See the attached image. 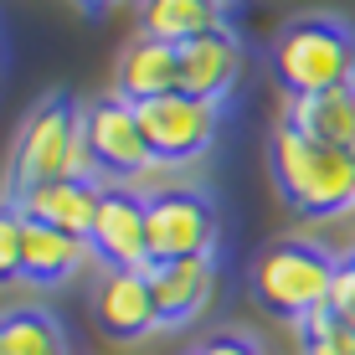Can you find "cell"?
Listing matches in <instances>:
<instances>
[{
    "label": "cell",
    "mask_w": 355,
    "mask_h": 355,
    "mask_svg": "<svg viewBox=\"0 0 355 355\" xmlns=\"http://www.w3.org/2000/svg\"><path fill=\"white\" fill-rule=\"evenodd\" d=\"M52 180H98L88 134H83V114L62 93L42 98L26 114L16 144H10V196L52 186Z\"/></svg>",
    "instance_id": "1"
},
{
    "label": "cell",
    "mask_w": 355,
    "mask_h": 355,
    "mask_svg": "<svg viewBox=\"0 0 355 355\" xmlns=\"http://www.w3.org/2000/svg\"><path fill=\"white\" fill-rule=\"evenodd\" d=\"M273 180L284 201L304 216H345L355 206V160L350 150L320 144L293 124L273 129Z\"/></svg>",
    "instance_id": "2"
},
{
    "label": "cell",
    "mask_w": 355,
    "mask_h": 355,
    "mask_svg": "<svg viewBox=\"0 0 355 355\" xmlns=\"http://www.w3.org/2000/svg\"><path fill=\"white\" fill-rule=\"evenodd\" d=\"M273 72L288 98L355 83V31L335 16H299L273 36Z\"/></svg>",
    "instance_id": "3"
},
{
    "label": "cell",
    "mask_w": 355,
    "mask_h": 355,
    "mask_svg": "<svg viewBox=\"0 0 355 355\" xmlns=\"http://www.w3.org/2000/svg\"><path fill=\"white\" fill-rule=\"evenodd\" d=\"M335 268H340V258L324 252L320 242H304V237L273 242V248L252 263V299H258L268 314H278V320L293 324L309 309L329 304Z\"/></svg>",
    "instance_id": "4"
},
{
    "label": "cell",
    "mask_w": 355,
    "mask_h": 355,
    "mask_svg": "<svg viewBox=\"0 0 355 355\" xmlns=\"http://www.w3.org/2000/svg\"><path fill=\"white\" fill-rule=\"evenodd\" d=\"M144 232H150V263L175 258H211L216 252V206L191 186H165L144 196Z\"/></svg>",
    "instance_id": "5"
},
{
    "label": "cell",
    "mask_w": 355,
    "mask_h": 355,
    "mask_svg": "<svg viewBox=\"0 0 355 355\" xmlns=\"http://www.w3.org/2000/svg\"><path fill=\"white\" fill-rule=\"evenodd\" d=\"M134 114H139L155 165L201 160L211 150L216 129H222V103H206V98H191V93H165V98H150V103H134Z\"/></svg>",
    "instance_id": "6"
},
{
    "label": "cell",
    "mask_w": 355,
    "mask_h": 355,
    "mask_svg": "<svg viewBox=\"0 0 355 355\" xmlns=\"http://www.w3.org/2000/svg\"><path fill=\"white\" fill-rule=\"evenodd\" d=\"M83 134H88V150H93V165L103 175V186H134L155 165L150 144H144V129H139V114L119 93H103L98 103L83 108Z\"/></svg>",
    "instance_id": "7"
},
{
    "label": "cell",
    "mask_w": 355,
    "mask_h": 355,
    "mask_svg": "<svg viewBox=\"0 0 355 355\" xmlns=\"http://www.w3.org/2000/svg\"><path fill=\"white\" fill-rule=\"evenodd\" d=\"M88 248L103 268H150V232H144V196L129 186H103Z\"/></svg>",
    "instance_id": "8"
},
{
    "label": "cell",
    "mask_w": 355,
    "mask_h": 355,
    "mask_svg": "<svg viewBox=\"0 0 355 355\" xmlns=\"http://www.w3.org/2000/svg\"><path fill=\"white\" fill-rule=\"evenodd\" d=\"M93 324L103 329L108 340L129 345V340H144L160 329V309H155V293L144 268H108L93 288Z\"/></svg>",
    "instance_id": "9"
},
{
    "label": "cell",
    "mask_w": 355,
    "mask_h": 355,
    "mask_svg": "<svg viewBox=\"0 0 355 355\" xmlns=\"http://www.w3.org/2000/svg\"><path fill=\"white\" fill-rule=\"evenodd\" d=\"M180 52V93L191 98H206V103H222V98L242 83V42L227 31H211V36H196V42L175 46Z\"/></svg>",
    "instance_id": "10"
},
{
    "label": "cell",
    "mask_w": 355,
    "mask_h": 355,
    "mask_svg": "<svg viewBox=\"0 0 355 355\" xmlns=\"http://www.w3.org/2000/svg\"><path fill=\"white\" fill-rule=\"evenodd\" d=\"M155 293L160 324H191L216 293V258H175V263H150L144 268Z\"/></svg>",
    "instance_id": "11"
},
{
    "label": "cell",
    "mask_w": 355,
    "mask_h": 355,
    "mask_svg": "<svg viewBox=\"0 0 355 355\" xmlns=\"http://www.w3.org/2000/svg\"><path fill=\"white\" fill-rule=\"evenodd\" d=\"M98 201H103V180H52V186L10 196V206H16L26 222L72 232V237H88V232H93Z\"/></svg>",
    "instance_id": "12"
},
{
    "label": "cell",
    "mask_w": 355,
    "mask_h": 355,
    "mask_svg": "<svg viewBox=\"0 0 355 355\" xmlns=\"http://www.w3.org/2000/svg\"><path fill=\"white\" fill-rule=\"evenodd\" d=\"M114 93L129 98V103L180 93V52L155 42V36H129L119 62H114Z\"/></svg>",
    "instance_id": "13"
},
{
    "label": "cell",
    "mask_w": 355,
    "mask_h": 355,
    "mask_svg": "<svg viewBox=\"0 0 355 355\" xmlns=\"http://www.w3.org/2000/svg\"><path fill=\"white\" fill-rule=\"evenodd\" d=\"M232 0H139V36L165 46H186L196 36L227 31Z\"/></svg>",
    "instance_id": "14"
},
{
    "label": "cell",
    "mask_w": 355,
    "mask_h": 355,
    "mask_svg": "<svg viewBox=\"0 0 355 355\" xmlns=\"http://www.w3.org/2000/svg\"><path fill=\"white\" fill-rule=\"evenodd\" d=\"M93 248L88 237H72V232L26 222V248H21V278L26 284H67L88 268Z\"/></svg>",
    "instance_id": "15"
},
{
    "label": "cell",
    "mask_w": 355,
    "mask_h": 355,
    "mask_svg": "<svg viewBox=\"0 0 355 355\" xmlns=\"http://www.w3.org/2000/svg\"><path fill=\"white\" fill-rule=\"evenodd\" d=\"M284 124H293L299 134H309V139H320V144L350 150L355 144V83L309 93V98H288Z\"/></svg>",
    "instance_id": "16"
},
{
    "label": "cell",
    "mask_w": 355,
    "mask_h": 355,
    "mask_svg": "<svg viewBox=\"0 0 355 355\" xmlns=\"http://www.w3.org/2000/svg\"><path fill=\"white\" fill-rule=\"evenodd\" d=\"M0 355H72L62 324L46 309H6L0 314Z\"/></svg>",
    "instance_id": "17"
},
{
    "label": "cell",
    "mask_w": 355,
    "mask_h": 355,
    "mask_svg": "<svg viewBox=\"0 0 355 355\" xmlns=\"http://www.w3.org/2000/svg\"><path fill=\"white\" fill-rule=\"evenodd\" d=\"M21 248H26V216L16 206H0V284L21 278Z\"/></svg>",
    "instance_id": "18"
},
{
    "label": "cell",
    "mask_w": 355,
    "mask_h": 355,
    "mask_svg": "<svg viewBox=\"0 0 355 355\" xmlns=\"http://www.w3.org/2000/svg\"><path fill=\"white\" fill-rule=\"evenodd\" d=\"M329 314H335L345 329H355V263L340 258L335 268V284H329Z\"/></svg>",
    "instance_id": "19"
},
{
    "label": "cell",
    "mask_w": 355,
    "mask_h": 355,
    "mask_svg": "<svg viewBox=\"0 0 355 355\" xmlns=\"http://www.w3.org/2000/svg\"><path fill=\"white\" fill-rule=\"evenodd\" d=\"M293 329H299V340L309 345V340H324V335H335V329H340V320L329 314V304H320V309H309L304 320H293Z\"/></svg>",
    "instance_id": "20"
},
{
    "label": "cell",
    "mask_w": 355,
    "mask_h": 355,
    "mask_svg": "<svg viewBox=\"0 0 355 355\" xmlns=\"http://www.w3.org/2000/svg\"><path fill=\"white\" fill-rule=\"evenodd\" d=\"M304 355H355V329H345V324H340L335 335L309 340V345H304Z\"/></svg>",
    "instance_id": "21"
},
{
    "label": "cell",
    "mask_w": 355,
    "mask_h": 355,
    "mask_svg": "<svg viewBox=\"0 0 355 355\" xmlns=\"http://www.w3.org/2000/svg\"><path fill=\"white\" fill-rule=\"evenodd\" d=\"M196 355H263L252 340H242V335H216V340H206Z\"/></svg>",
    "instance_id": "22"
},
{
    "label": "cell",
    "mask_w": 355,
    "mask_h": 355,
    "mask_svg": "<svg viewBox=\"0 0 355 355\" xmlns=\"http://www.w3.org/2000/svg\"><path fill=\"white\" fill-rule=\"evenodd\" d=\"M345 258H350V263H355V237H350V252H345Z\"/></svg>",
    "instance_id": "23"
},
{
    "label": "cell",
    "mask_w": 355,
    "mask_h": 355,
    "mask_svg": "<svg viewBox=\"0 0 355 355\" xmlns=\"http://www.w3.org/2000/svg\"><path fill=\"white\" fill-rule=\"evenodd\" d=\"M88 6H114V0H88Z\"/></svg>",
    "instance_id": "24"
},
{
    "label": "cell",
    "mask_w": 355,
    "mask_h": 355,
    "mask_svg": "<svg viewBox=\"0 0 355 355\" xmlns=\"http://www.w3.org/2000/svg\"><path fill=\"white\" fill-rule=\"evenodd\" d=\"M350 160H355V144H350Z\"/></svg>",
    "instance_id": "25"
}]
</instances>
